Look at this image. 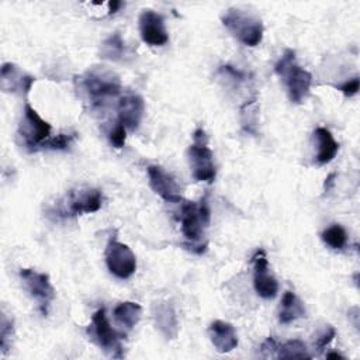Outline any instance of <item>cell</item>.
I'll list each match as a JSON object with an SVG mask.
<instances>
[{
    "mask_svg": "<svg viewBox=\"0 0 360 360\" xmlns=\"http://www.w3.org/2000/svg\"><path fill=\"white\" fill-rule=\"evenodd\" d=\"M211 211L208 205L207 195H204L200 202L195 201H186L181 202L180 210V222H181V232L187 240L186 248L191 252L201 255L205 252L207 243H201L204 236V231L210 224Z\"/></svg>",
    "mask_w": 360,
    "mask_h": 360,
    "instance_id": "6da1fadb",
    "label": "cell"
},
{
    "mask_svg": "<svg viewBox=\"0 0 360 360\" xmlns=\"http://www.w3.org/2000/svg\"><path fill=\"white\" fill-rule=\"evenodd\" d=\"M274 72L283 79L290 101L294 104H301L309 94L312 75L295 62V52L292 49L284 51L281 58L274 65Z\"/></svg>",
    "mask_w": 360,
    "mask_h": 360,
    "instance_id": "7a4b0ae2",
    "label": "cell"
},
{
    "mask_svg": "<svg viewBox=\"0 0 360 360\" xmlns=\"http://www.w3.org/2000/svg\"><path fill=\"white\" fill-rule=\"evenodd\" d=\"M103 194L97 188H73L69 190L56 205L51 210L49 215L56 218H70L82 214H91L101 208Z\"/></svg>",
    "mask_w": 360,
    "mask_h": 360,
    "instance_id": "3957f363",
    "label": "cell"
},
{
    "mask_svg": "<svg viewBox=\"0 0 360 360\" xmlns=\"http://www.w3.org/2000/svg\"><path fill=\"white\" fill-rule=\"evenodd\" d=\"M80 87L93 105H100L105 100L120 94L121 82L114 72L101 66L93 68L80 76Z\"/></svg>",
    "mask_w": 360,
    "mask_h": 360,
    "instance_id": "277c9868",
    "label": "cell"
},
{
    "mask_svg": "<svg viewBox=\"0 0 360 360\" xmlns=\"http://www.w3.org/2000/svg\"><path fill=\"white\" fill-rule=\"evenodd\" d=\"M224 27L243 45L257 46L263 39V24L250 13L239 8H228L221 17Z\"/></svg>",
    "mask_w": 360,
    "mask_h": 360,
    "instance_id": "5b68a950",
    "label": "cell"
},
{
    "mask_svg": "<svg viewBox=\"0 0 360 360\" xmlns=\"http://www.w3.org/2000/svg\"><path fill=\"white\" fill-rule=\"evenodd\" d=\"M190 170L197 181L212 183L217 176L214 153L208 146V136L202 128H197L193 134V143L187 150Z\"/></svg>",
    "mask_w": 360,
    "mask_h": 360,
    "instance_id": "8992f818",
    "label": "cell"
},
{
    "mask_svg": "<svg viewBox=\"0 0 360 360\" xmlns=\"http://www.w3.org/2000/svg\"><path fill=\"white\" fill-rule=\"evenodd\" d=\"M51 124L41 118L30 103H25L17 132L24 146L30 152L41 150V145L51 136Z\"/></svg>",
    "mask_w": 360,
    "mask_h": 360,
    "instance_id": "52a82bcc",
    "label": "cell"
},
{
    "mask_svg": "<svg viewBox=\"0 0 360 360\" xmlns=\"http://www.w3.org/2000/svg\"><path fill=\"white\" fill-rule=\"evenodd\" d=\"M20 277L22 280L24 288L38 304V309L44 316L48 315L51 302L55 298V288L51 284L49 276L39 273L34 269H21Z\"/></svg>",
    "mask_w": 360,
    "mask_h": 360,
    "instance_id": "ba28073f",
    "label": "cell"
},
{
    "mask_svg": "<svg viewBox=\"0 0 360 360\" xmlns=\"http://www.w3.org/2000/svg\"><path fill=\"white\" fill-rule=\"evenodd\" d=\"M89 333L94 336L93 339L104 352L112 357H122V335L110 325L105 315V308H100L93 314Z\"/></svg>",
    "mask_w": 360,
    "mask_h": 360,
    "instance_id": "9c48e42d",
    "label": "cell"
},
{
    "mask_svg": "<svg viewBox=\"0 0 360 360\" xmlns=\"http://www.w3.org/2000/svg\"><path fill=\"white\" fill-rule=\"evenodd\" d=\"M105 264L111 274L124 280L135 273L136 257L128 245L111 238L105 248Z\"/></svg>",
    "mask_w": 360,
    "mask_h": 360,
    "instance_id": "30bf717a",
    "label": "cell"
},
{
    "mask_svg": "<svg viewBox=\"0 0 360 360\" xmlns=\"http://www.w3.org/2000/svg\"><path fill=\"white\" fill-rule=\"evenodd\" d=\"M253 263V285L259 297L264 300L274 298L278 292V283L269 271V263L264 250L259 249L252 256Z\"/></svg>",
    "mask_w": 360,
    "mask_h": 360,
    "instance_id": "8fae6325",
    "label": "cell"
},
{
    "mask_svg": "<svg viewBox=\"0 0 360 360\" xmlns=\"http://www.w3.org/2000/svg\"><path fill=\"white\" fill-rule=\"evenodd\" d=\"M139 32L145 44L150 46H162L167 44L169 34L165 27V20L153 10H143L139 15Z\"/></svg>",
    "mask_w": 360,
    "mask_h": 360,
    "instance_id": "7c38bea8",
    "label": "cell"
},
{
    "mask_svg": "<svg viewBox=\"0 0 360 360\" xmlns=\"http://www.w3.org/2000/svg\"><path fill=\"white\" fill-rule=\"evenodd\" d=\"M150 188L167 202H183L180 187L174 177L165 172L158 165H150L146 169Z\"/></svg>",
    "mask_w": 360,
    "mask_h": 360,
    "instance_id": "4fadbf2b",
    "label": "cell"
},
{
    "mask_svg": "<svg viewBox=\"0 0 360 360\" xmlns=\"http://www.w3.org/2000/svg\"><path fill=\"white\" fill-rule=\"evenodd\" d=\"M0 82L4 91L27 96L35 82V77L22 72L17 65L7 62L3 63L0 69Z\"/></svg>",
    "mask_w": 360,
    "mask_h": 360,
    "instance_id": "5bb4252c",
    "label": "cell"
},
{
    "mask_svg": "<svg viewBox=\"0 0 360 360\" xmlns=\"http://www.w3.org/2000/svg\"><path fill=\"white\" fill-rule=\"evenodd\" d=\"M145 112V101L139 94H127L120 98L117 105L118 122L127 129L136 131Z\"/></svg>",
    "mask_w": 360,
    "mask_h": 360,
    "instance_id": "9a60e30c",
    "label": "cell"
},
{
    "mask_svg": "<svg viewBox=\"0 0 360 360\" xmlns=\"http://www.w3.org/2000/svg\"><path fill=\"white\" fill-rule=\"evenodd\" d=\"M208 336L218 353H228L238 346V335L229 322L214 321L208 326Z\"/></svg>",
    "mask_w": 360,
    "mask_h": 360,
    "instance_id": "2e32d148",
    "label": "cell"
},
{
    "mask_svg": "<svg viewBox=\"0 0 360 360\" xmlns=\"http://www.w3.org/2000/svg\"><path fill=\"white\" fill-rule=\"evenodd\" d=\"M153 319L156 328L166 339H173L177 336L179 332V322L174 312V308L167 301H159L153 304L152 308Z\"/></svg>",
    "mask_w": 360,
    "mask_h": 360,
    "instance_id": "e0dca14e",
    "label": "cell"
},
{
    "mask_svg": "<svg viewBox=\"0 0 360 360\" xmlns=\"http://www.w3.org/2000/svg\"><path fill=\"white\" fill-rule=\"evenodd\" d=\"M314 136L316 139L318 152H316V162L319 165H326L333 160L339 150V143L335 141L332 132L325 127H318L314 131Z\"/></svg>",
    "mask_w": 360,
    "mask_h": 360,
    "instance_id": "ac0fdd59",
    "label": "cell"
},
{
    "mask_svg": "<svg viewBox=\"0 0 360 360\" xmlns=\"http://www.w3.org/2000/svg\"><path fill=\"white\" fill-rule=\"evenodd\" d=\"M302 316H305V308H304L302 302L294 292L285 291L281 298L278 321L281 323H290Z\"/></svg>",
    "mask_w": 360,
    "mask_h": 360,
    "instance_id": "d6986e66",
    "label": "cell"
},
{
    "mask_svg": "<svg viewBox=\"0 0 360 360\" xmlns=\"http://www.w3.org/2000/svg\"><path fill=\"white\" fill-rule=\"evenodd\" d=\"M112 315L115 318V321L127 328V329H132L141 319V315H142V308L138 302H134V301H124V302H120L114 311H112Z\"/></svg>",
    "mask_w": 360,
    "mask_h": 360,
    "instance_id": "ffe728a7",
    "label": "cell"
},
{
    "mask_svg": "<svg viewBox=\"0 0 360 360\" xmlns=\"http://www.w3.org/2000/svg\"><path fill=\"white\" fill-rule=\"evenodd\" d=\"M276 357L277 359H312V354L308 353V347L304 342L294 339V340H287L278 345Z\"/></svg>",
    "mask_w": 360,
    "mask_h": 360,
    "instance_id": "44dd1931",
    "label": "cell"
},
{
    "mask_svg": "<svg viewBox=\"0 0 360 360\" xmlns=\"http://www.w3.org/2000/svg\"><path fill=\"white\" fill-rule=\"evenodd\" d=\"M100 53L103 58L110 60H121L125 53V44L120 34H114L110 38H107L100 49Z\"/></svg>",
    "mask_w": 360,
    "mask_h": 360,
    "instance_id": "7402d4cb",
    "label": "cell"
},
{
    "mask_svg": "<svg viewBox=\"0 0 360 360\" xmlns=\"http://www.w3.org/2000/svg\"><path fill=\"white\" fill-rule=\"evenodd\" d=\"M321 239L332 249H343L346 242H347V235L346 231L342 225L339 224H332L330 226H328L322 233H321Z\"/></svg>",
    "mask_w": 360,
    "mask_h": 360,
    "instance_id": "603a6c76",
    "label": "cell"
},
{
    "mask_svg": "<svg viewBox=\"0 0 360 360\" xmlns=\"http://www.w3.org/2000/svg\"><path fill=\"white\" fill-rule=\"evenodd\" d=\"M76 132L72 134H58L55 136H49L42 145L41 149H51V150H65L70 146L75 141Z\"/></svg>",
    "mask_w": 360,
    "mask_h": 360,
    "instance_id": "cb8c5ba5",
    "label": "cell"
},
{
    "mask_svg": "<svg viewBox=\"0 0 360 360\" xmlns=\"http://www.w3.org/2000/svg\"><path fill=\"white\" fill-rule=\"evenodd\" d=\"M14 335V328H13V321L3 314L1 315V322H0V346H1V353L6 354L8 346H11V339Z\"/></svg>",
    "mask_w": 360,
    "mask_h": 360,
    "instance_id": "d4e9b609",
    "label": "cell"
},
{
    "mask_svg": "<svg viewBox=\"0 0 360 360\" xmlns=\"http://www.w3.org/2000/svg\"><path fill=\"white\" fill-rule=\"evenodd\" d=\"M108 139L110 143L114 148H122L125 145V139H127V128L117 121V124L114 125V128L108 132Z\"/></svg>",
    "mask_w": 360,
    "mask_h": 360,
    "instance_id": "484cf974",
    "label": "cell"
},
{
    "mask_svg": "<svg viewBox=\"0 0 360 360\" xmlns=\"http://www.w3.org/2000/svg\"><path fill=\"white\" fill-rule=\"evenodd\" d=\"M335 336H336L335 328L330 326V325H328V326L325 328V330L316 338V340H315V349H316L318 352H322V350L333 340Z\"/></svg>",
    "mask_w": 360,
    "mask_h": 360,
    "instance_id": "4316f807",
    "label": "cell"
},
{
    "mask_svg": "<svg viewBox=\"0 0 360 360\" xmlns=\"http://www.w3.org/2000/svg\"><path fill=\"white\" fill-rule=\"evenodd\" d=\"M335 87H336L340 93H343L346 97H352V96L357 94V91H359V77L354 76V77H352V79H347V80H345L343 83L336 84Z\"/></svg>",
    "mask_w": 360,
    "mask_h": 360,
    "instance_id": "83f0119b",
    "label": "cell"
},
{
    "mask_svg": "<svg viewBox=\"0 0 360 360\" xmlns=\"http://www.w3.org/2000/svg\"><path fill=\"white\" fill-rule=\"evenodd\" d=\"M277 346L278 343L276 342V339L273 336L266 338V340L262 343L260 346V353L264 357H276V352H277Z\"/></svg>",
    "mask_w": 360,
    "mask_h": 360,
    "instance_id": "f1b7e54d",
    "label": "cell"
},
{
    "mask_svg": "<svg viewBox=\"0 0 360 360\" xmlns=\"http://www.w3.org/2000/svg\"><path fill=\"white\" fill-rule=\"evenodd\" d=\"M108 6H110L108 14H114V13H117V11H118V8L122 6V3H121V1H118V0H112V1H110V3H108Z\"/></svg>",
    "mask_w": 360,
    "mask_h": 360,
    "instance_id": "f546056e",
    "label": "cell"
},
{
    "mask_svg": "<svg viewBox=\"0 0 360 360\" xmlns=\"http://www.w3.org/2000/svg\"><path fill=\"white\" fill-rule=\"evenodd\" d=\"M335 173H332V174H329L326 179H325V191H329V188H330V186L333 184V179H335Z\"/></svg>",
    "mask_w": 360,
    "mask_h": 360,
    "instance_id": "4dcf8cb0",
    "label": "cell"
},
{
    "mask_svg": "<svg viewBox=\"0 0 360 360\" xmlns=\"http://www.w3.org/2000/svg\"><path fill=\"white\" fill-rule=\"evenodd\" d=\"M326 357H328V359H345L342 354H339V353H335V352H332V353H328V354H326Z\"/></svg>",
    "mask_w": 360,
    "mask_h": 360,
    "instance_id": "1f68e13d",
    "label": "cell"
}]
</instances>
